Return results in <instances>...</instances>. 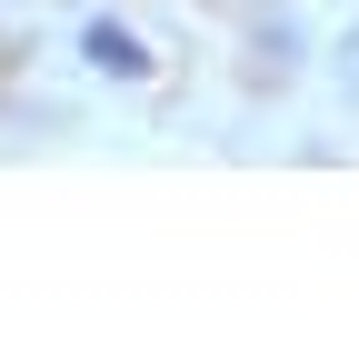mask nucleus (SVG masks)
Returning a JSON list of instances; mask_svg holds the SVG:
<instances>
[{"label": "nucleus", "mask_w": 359, "mask_h": 359, "mask_svg": "<svg viewBox=\"0 0 359 359\" xmlns=\"http://www.w3.org/2000/svg\"><path fill=\"white\" fill-rule=\"evenodd\" d=\"M80 60L110 70V80H150V70H160V60L140 50V30H120V20H90V30H80Z\"/></svg>", "instance_id": "nucleus-1"}]
</instances>
